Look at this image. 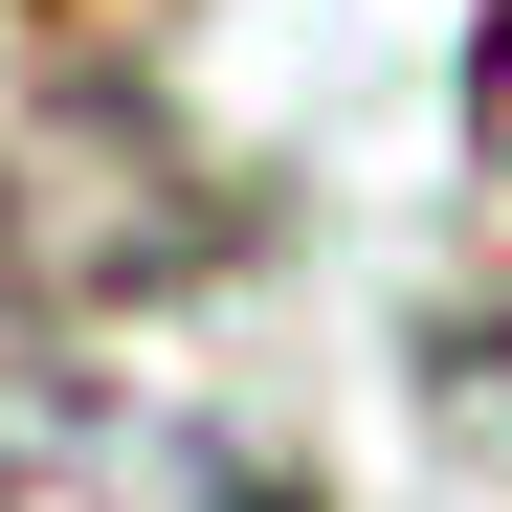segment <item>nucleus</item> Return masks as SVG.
<instances>
[{
  "label": "nucleus",
  "instance_id": "nucleus-1",
  "mask_svg": "<svg viewBox=\"0 0 512 512\" xmlns=\"http://www.w3.org/2000/svg\"><path fill=\"white\" fill-rule=\"evenodd\" d=\"M0 512H290V468L179 423V401H23L0 423Z\"/></svg>",
  "mask_w": 512,
  "mask_h": 512
},
{
  "label": "nucleus",
  "instance_id": "nucleus-2",
  "mask_svg": "<svg viewBox=\"0 0 512 512\" xmlns=\"http://www.w3.org/2000/svg\"><path fill=\"white\" fill-rule=\"evenodd\" d=\"M490 379H512V334H490Z\"/></svg>",
  "mask_w": 512,
  "mask_h": 512
}]
</instances>
